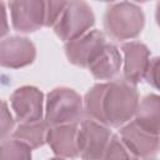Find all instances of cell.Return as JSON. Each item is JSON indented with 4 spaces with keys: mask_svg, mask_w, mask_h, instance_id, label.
<instances>
[{
    "mask_svg": "<svg viewBox=\"0 0 160 160\" xmlns=\"http://www.w3.org/2000/svg\"><path fill=\"white\" fill-rule=\"evenodd\" d=\"M139 101L136 86L124 79L99 82L85 94L84 115L108 128H120L134 119Z\"/></svg>",
    "mask_w": 160,
    "mask_h": 160,
    "instance_id": "cell-1",
    "label": "cell"
},
{
    "mask_svg": "<svg viewBox=\"0 0 160 160\" xmlns=\"http://www.w3.org/2000/svg\"><path fill=\"white\" fill-rule=\"evenodd\" d=\"M145 25L142 9L128 1L108 5L104 15V29L106 34L118 41L131 40L139 36Z\"/></svg>",
    "mask_w": 160,
    "mask_h": 160,
    "instance_id": "cell-2",
    "label": "cell"
},
{
    "mask_svg": "<svg viewBox=\"0 0 160 160\" xmlns=\"http://www.w3.org/2000/svg\"><path fill=\"white\" fill-rule=\"evenodd\" d=\"M82 119V99L74 89L60 86L46 95L44 120L49 126L79 124Z\"/></svg>",
    "mask_w": 160,
    "mask_h": 160,
    "instance_id": "cell-3",
    "label": "cell"
},
{
    "mask_svg": "<svg viewBox=\"0 0 160 160\" xmlns=\"http://www.w3.org/2000/svg\"><path fill=\"white\" fill-rule=\"evenodd\" d=\"M94 24L95 15L88 2L70 1L66 2L62 14L52 29L60 40L69 42L90 31Z\"/></svg>",
    "mask_w": 160,
    "mask_h": 160,
    "instance_id": "cell-4",
    "label": "cell"
},
{
    "mask_svg": "<svg viewBox=\"0 0 160 160\" xmlns=\"http://www.w3.org/2000/svg\"><path fill=\"white\" fill-rule=\"evenodd\" d=\"M111 130L91 119H82L78 125V152L82 160H102L111 138Z\"/></svg>",
    "mask_w": 160,
    "mask_h": 160,
    "instance_id": "cell-5",
    "label": "cell"
},
{
    "mask_svg": "<svg viewBox=\"0 0 160 160\" xmlns=\"http://www.w3.org/2000/svg\"><path fill=\"white\" fill-rule=\"evenodd\" d=\"M119 138L139 160H150L159 151V135L145 130L134 120L121 126Z\"/></svg>",
    "mask_w": 160,
    "mask_h": 160,
    "instance_id": "cell-6",
    "label": "cell"
},
{
    "mask_svg": "<svg viewBox=\"0 0 160 160\" xmlns=\"http://www.w3.org/2000/svg\"><path fill=\"white\" fill-rule=\"evenodd\" d=\"M10 104L19 122H32L42 119L44 94L35 86L18 88L10 96Z\"/></svg>",
    "mask_w": 160,
    "mask_h": 160,
    "instance_id": "cell-7",
    "label": "cell"
},
{
    "mask_svg": "<svg viewBox=\"0 0 160 160\" xmlns=\"http://www.w3.org/2000/svg\"><path fill=\"white\" fill-rule=\"evenodd\" d=\"M105 42V35L100 30H90L82 36L65 42V55L72 65L88 68Z\"/></svg>",
    "mask_w": 160,
    "mask_h": 160,
    "instance_id": "cell-8",
    "label": "cell"
},
{
    "mask_svg": "<svg viewBox=\"0 0 160 160\" xmlns=\"http://www.w3.org/2000/svg\"><path fill=\"white\" fill-rule=\"evenodd\" d=\"M36 48L28 38L10 36L0 41V65L8 69H20L34 62Z\"/></svg>",
    "mask_w": 160,
    "mask_h": 160,
    "instance_id": "cell-9",
    "label": "cell"
},
{
    "mask_svg": "<svg viewBox=\"0 0 160 160\" xmlns=\"http://www.w3.org/2000/svg\"><path fill=\"white\" fill-rule=\"evenodd\" d=\"M9 8L11 12V22L16 31L34 32L44 26L45 1H10Z\"/></svg>",
    "mask_w": 160,
    "mask_h": 160,
    "instance_id": "cell-10",
    "label": "cell"
},
{
    "mask_svg": "<svg viewBox=\"0 0 160 160\" xmlns=\"http://www.w3.org/2000/svg\"><path fill=\"white\" fill-rule=\"evenodd\" d=\"M121 51L124 54V80L136 85L144 80L150 61V50L140 41H128L121 45Z\"/></svg>",
    "mask_w": 160,
    "mask_h": 160,
    "instance_id": "cell-11",
    "label": "cell"
},
{
    "mask_svg": "<svg viewBox=\"0 0 160 160\" xmlns=\"http://www.w3.org/2000/svg\"><path fill=\"white\" fill-rule=\"evenodd\" d=\"M78 125L79 124H70L49 128L46 142L58 158L75 159L79 156L76 144Z\"/></svg>",
    "mask_w": 160,
    "mask_h": 160,
    "instance_id": "cell-12",
    "label": "cell"
},
{
    "mask_svg": "<svg viewBox=\"0 0 160 160\" xmlns=\"http://www.w3.org/2000/svg\"><path fill=\"white\" fill-rule=\"evenodd\" d=\"M121 65L122 59L119 49L114 44L105 42L88 69L98 80H112L119 74Z\"/></svg>",
    "mask_w": 160,
    "mask_h": 160,
    "instance_id": "cell-13",
    "label": "cell"
},
{
    "mask_svg": "<svg viewBox=\"0 0 160 160\" xmlns=\"http://www.w3.org/2000/svg\"><path fill=\"white\" fill-rule=\"evenodd\" d=\"M145 130L159 135L160 129V98L156 94H149L139 101L134 119Z\"/></svg>",
    "mask_w": 160,
    "mask_h": 160,
    "instance_id": "cell-14",
    "label": "cell"
},
{
    "mask_svg": "<svg viewBox=\"0 0 160 160\" xmlns=\"http://www.w3.org/2000/svg\"><path fill=\"white\" fill-rule=\"evenodd\" d=\"M49 124L41 119L32 122H20L12 132V139L25 144L28 148L38 149L46 142Z\"/></svg>",
    "mask_w": 160,
    "mask_h": 160,
    "instance_id": "cell-15",
    "label": "cell"
},
{
    "mask_svg": "<svg viewBox=\"0 0 160 160\" xmlns=\"http://www.w3.org/2000/svg\"><path fill=\"white\" fill-rule=\"evenodd\" d=\"M0 160H31V149L15 139L4 140L0 144Z\"/></svg>",
    "mask_w": 160,
    "mask_h": 160,
    "instance_id": "cell-16",
    "label": "cell"
},
{
    "mask_svg": "<svg viewBox=\"0 0 160 160\" xmlns=\"http://www.w3.org/2000/svg\"><path fill=\"white\" fill-rule=\"evenodd\" d=\"M102 160H139L121 141L119 135H111Z\"/></svg>",
    "mask_w": 160,
    "mask_h": 160,
    "instance_id": "cell-17",
    "label": "cell"
},
{
    "mask_svg": "<svg viewBox=\"0 0 160 160\" xmlns=\"http://www.w3.org/2000/svg\"><path fill=\"white\" fill-rule=\"evenodd\" d=\"M15 120L9 110L8 104L0 100V141L8 140V138L14 132Z\"/></svg>",
    "mask_w": 160,
    "mask_h": 160,
    "instance_id": "cell-18",
    "label": "cell"
},
{
    "mask_svg": "<svg viewBox=\"0 0 160 160\" xmlns=\"http://www.w3.org/2000/svg\"><path fill=\"white\" fill-rule=\"evenodd\" d=\"M68 1H45V15H44V26L54 28L58 22L60 15L62 14Z\"/></svg>",
    "mask_w": 160,
    "mask_h": 160,
    "instance_id": "cell-19",
    "label": "cell"
},
{
    "mask_svg": "<svg viewBox=\"0 0 160 160\" xmlns=\"http://www.w3.org/2000/svg\"><path fill=\"white\" fill-rule=\"evenodd\" d=\"M158 70H159V58L158 56L150 58L144 79L148 81V84H150L155 89H158Z\"/></svg>",
    "mask_w": 160,
    "mask_h": 160,
    "instance_id": "cell-20",
    "label": "cell"
},
{
    "mask_svg": "<svg viewBox=\"0 0 160 160\" xmlns=\"http://www.w3.org/2000/svg\"><path fill=\"white\" fill-rule=\"evenodd\" d=\"M9 31V24H8V15L5 4L0 1V39L4 38Z\"/></svg>",
    "mask_w": 160,
    "mask_h": 160,
    "instance_id": "cell-21",
    "label": "cell"
},
{
    "mask_svg": "<svg viewBox=\"0 0 160 160\" xmlns=\"http://www.w3.org/2000/svg\"><path fill=\"white\" fill-rule=\"evenodd\" d=\"M50 160H68V159H64V158H52V159H50Z\"/></svg>",
    "mask_w": 160,
    "mask_h": 160,
    "instance_id": "cell-22",
    "label": "cell"
},
{
    "mask_svg": "<svg viewBox=\"0 0 160 160\" xmlns=\"http://www.w3.org/2000/svg\"><path fill=\"white\" fill-rule=\"evenodd\" d=\"M150 160H156V159H150Z\"/></svg>",
    "mask_w": 160,
    "mask_h": 160,
    "instance_id": "cell-23",
    "label": "cell"
}]
</instances>
